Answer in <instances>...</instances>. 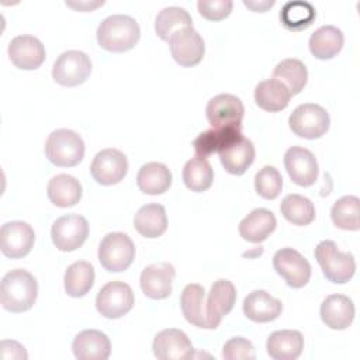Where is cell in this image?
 Returning a JSON list of instances; mask_svg holds the SVG:
<instances>
[{
  "mask_svg": "<svg viewBox=\"0 0 360 360\" xmlns=\"http://www.w3.org/2000/svg\"><path fill=\"white\" fill-rule=\"evenodd\" d=\"M37 280L24 269H14L1 278L0 301L1 307L10 312L18 314L31 309L37 301Z\"/></svg>",
  "mask_w": 360,
  "mask_h": 360,
  "instance_id": "obj_1",
  "label": "cell"
},
{
  "mask_svg": "<svg viewBox=\"0 0 360 360\" xmlns=\"http://www.w3.org/2000/svg\"><path fill=\"white\" fill-rule=\"evenodd\" d=\"M141 30L135 18L114 14L104 18L97 28V42L108 52H127L139 41Z\"/></svg>",
  "mask_w": 360,
  "mask_h": 360,
  "instance_id": "obj_2",
  "label": "cell"
},
{
  "mask_svg": "<svg viewBox=\"0 0 360 360\" xmlns=\"http://www.w3.org/2000/svg\"><path fill=\"white\" fill-rule=\"evenodd\" d=\"M45 155L55 166L72 167L83 159L84 142L82 136L72 129H55L46 138Z\"/></svg>",
  "mask_w": 360,
  "mask_h": 360,
  "instance_id": "obj_3",
  "label": "cell"
},
{
  "mask_svg": "<svg viewBox=\"0 0 360 360\" xmlns=\"http://www.w3.org/2000/svg\"><path fill=\"white\" fill-rule=\"evenodd\" d=\"M315 259L322 269L323 276L335 283H347L356 271V260L352 253L340 252L333 240H322L315 248Z\"/></svg>",
  "mask_w": 360,
  "mask_h": 360,
  "instance_id": "obj_4",
  "label": "cell"
},
{
  "mask_svg": "<svg viewBox=\"0 0 360 360\" xmlns=\"http://www.w3.org/2000/svg\"><path fill=\"white\" fill-rule=\"evenodd\" d=\"M135 257L132 239L122 232L107 233L98 245V262L111 273L127 270Z\"/></svg>",
  "mask_w": 360,
  "mask_h": 360,
  "instance_id": "obj_5",
  "label": "cell"
},
{
  "mask_svg": "<svg viewBox=\"0 0 360 360\" xmlns=\"http://www.w3.org/2000/svg\"><path fill=\"white\" fill-rule=\"evenodd\" d=\"M288 125L295 135L305 139H316L329 129L330 117L319 104L305 103L294 108L288 118Z\"/></svg>",
  "mask_w": 360,
  "mask_h": 360,
  "instance_id": "obj_6",
  "label": "cell"
},
{
  "mask_svg": "<svg viewBox=\"0 0 360 360\" xmlns=\"http://www.w3.org/2000/svg\"><path fill=\"white\" fill-rule=\"evenodd\" d=\"M90 73L91 60L89 55L76 49L60 53L52 68L53 80L65 87H75L84 83Z\"/></svg>",
  "mask_w": 360,
  "mask_h": 360,
  "instance_id": "obj_7",
  "label": "cell"
},
{
  "mask_svg": "<svg viewBox=\"0 0 360 360\" xmlns=\"http://www.w3.org/2000/svg\"><path fill=\"white\" fill-rule=\"evenodd\" d=\"M135 298L132 288L124 281H110L100 288L96 297L97 311L108 319L127 315L134 307Z\"/></svg>",
  "mask_w": 360,
  "mask_h": 360,
  "instance_id": "obj_8",
  "label": "cell"
},
{
  "mask_svg": "<svg viewBox=\"0 0 360 360\" xmlns=\"http://www.w3.org/2000/svg\"><path fill=\"white\" fill-rule=\"evenodd\" d=\"M51 236L59 250L73 252L86 242L89 236V222L79 214L59 217L52 225Z\"/></svg>",
  "mask_w": 360,
  "mask_h": 360,
  "instance_id": "obj_9",
  "label": "cell"
},
{
  "mask_svg": "<svg viewBox=\"0 0 360 360\" xmlns=\"http://www.w3.org/2000/svg\"><path fill=\"white\" fill-rule=\"evenodd\" d=\"M273 267L292 288L304 287L311 278L309 262L292 248L278 249L273 256Z\"/></svg>",
  "mask_w": 360,
  "mask_h": 360,
  "instance_id": "obj_10",
  "label": "cell"
},
{
  "mask_svg": "<svg viewBox=\"0 0 360 360\" xmlns=\"http://www.w3.org/2000/svg\"><path fill=\"white\" fill-rule=\"evenodd\" d=\"M170 52L173 59L184 68L198 65L205 53V45L202 37L193 27L181 28L172 34L169 38Z\"/></svg>",
  "mask_w": 360,
  "mask_h": 360,
  "instance_id": "obj_11",
  "label": "cell"
},
{
  "mask_svg": "<svg viewBox=\"0 0 360 360\" xmlns=\"http://www.w3.org/2000/svg\"><path fill=\"white\" fill-rule=\"evenodd\" d=\"M205 115L212 128L238 127L242 128L245 107L239 97L222 93L212 97L205 108Z\"/></svg>",
  "mask_w": 360,
  "mask_h": 360,
  "instance_id": "obj_12",
  "label": "cell"
},
{
  "mask_svg": "<svg viewBox=\"0 0 360 360\" xmlns=\"http://www.w3.org/2000/svg\"><path fill=\"white\" fill-rule=\"evenodd\" d=\"M128 172L127 156L114 148H107L96 153L90 165L93 179L103 186H112L120 183Z\"/></svg>",
  "mask_w": 360,
  "mask_h": 360,
  "instance_id": "obj_13",
  "label": "cell"
},
{
  "mask_svg": "<svg viewBox=\"0 0 360 360\" xmlns=\"http://www.w3.org/2000/svg\"><path fill=\"white\" fill-rule=\"evenodd\" d=\"M35 242L32 226L24 221H10L1 225L0 249L10 259H21L27 256Z\"/></svg>",
  "mask_w": 360,
  "mask_h": 360,
  "instance_id": "obj_14",
  "label": "cell"
},
{
  "mask_svg": "<svg viewBox=\"0 0 360 360\" xmlns=\"http://www.w3.org/2000/svg\"><path fill=\"white\" fill-rule=\"evenodd\" d=\"M284 166L290 179L301 187H309L318 179L319 169L316 158L307 148H288L284 153Z\"/></svg>",
  "mask_w": 360,
  "mask_h": 360,
  "instance_id": "obj_15",
  "label": "cell"
},
{
  "mask_svg": "<svg viewBox=\"0 0 360 360\" xmlns=\"http://www.w3.org/2000/svg\"><path fill=\"white\" fill-rule=\"evenodd\" d=\"M236 301V290L235 285L226 280H217L208 292V298L205 302V315H207V329H215L222 318L228 315Z\"/></svg>",
  "mask_w": 360,
  "mask_h": 360,
  "instance_id": "obj_16",
  "label": "cell"
},
{
  "mask_svg": "<svg viewBox=\"0 0 360 360\" xmlns=\"http://www.w3.org/2000/svg\"><path fill=\"white\" fill-rule=\"evenodd\" d=\"M8 58L22 70H34L42 65L46 52L42 42L34 35H17L8 44Z\"/></svg>",
  "mask_w": 360,
  "mask_h": 360,
  "instance_id": "obj_17",
  "label": "cell"
},
{
  "mask_svg": "<svg viewBox=\"0 0 360 360\" xmlns=\"http://www.w3.org/2000/svg\"><path fill=\"white\" fill-rule=\"evenodd\" d=\"M176 277L174 267L167 262L146 266L139 277L142 292L152 300L167 298L172 292V283Z\"/></svg>",
  "mask_w": 360,
  "mask_h": 360,
  "instance_id": "obj_18",
  "label": "cell"
},
{
  "mask_svg": "<svg viewBox=\"0 0 360 360\" xmlns=\"http://www.w3.org/2000/svg\"><path fill=\"white\" fill-rule=\"evenodd\" d=\"M155 357L160 360H180L190 359L194 347L188 336L176 328L163 329L156 333L152 343Z\"/></svg>",
  "mask_w": 360,
  "mask_h": 360,
  "instance_id": "obj_19",
  "label": "cell"
},
{
  "mask_svg": "<svg viewBox=\"0 0 360 360\" xmlns=\"http://www.w3.org/2000/svg\"><path fill=\"white\" fill-rule=\"evenodd\" d=\"M321 319L333 330L349 328L354 319L356 309L353 301L343 294H330L321 304Z\"/></svg>",
  "mask_w": 360,
  "mask_h": 360,
  "instance_id": "obj_20",
  "label": "cell"
},
{
  "mask_svg": "<svg viewBox=\"0 0 360 360\" xmlns=\"http://www.w3.org/2000/svg\"><path fill=\"white\" fill-rule=\"evenodd\" d=\"M72 350L79 360H107L111 353V343L104 332L84 329L75 336Z\"/></svg>",
  "mask_w": 360,
  "mask_h": 360,
  "instance_id": "obj_21",
  "label": "cell"
},
{
  "mask_svg": "<svg viewBox=\"0 0 360 360\" xmlns=\"http://www.w3.org/2000/svg\"><path fill=\"white\" fill-rule=\"evenodd\" d=\"M243 314L253 322L264 323L281 315L283 304L264 290H255L243 300Z\"/></svg>",
  "mask_w": 360,
  "mask_h": 360,
  "instance_id": "obj_22",
  "label": "cell"
},
{
  "mask_svg": "<svg viewBox=\"0 0 360 360\" xmlns=\"http://www.w3.org/2000/svg\"><path fill=\"white\" fill-rule=\"evenodd\" d=\"M242 128L225 127V128H211L201 132L193 142L195 155L207 158L212 153H219L232 143L242 138Z\"/></svg>",
  "mask_w": 360,
  "mask_h": 360,
  "instance_id": "obj_23",
  "label": "cell"
},
{
  "mask_svg": "<svg viewBox=\"0 0 360 360\" xmlns=\"http://www.w3.org/2000/svg\"><path fill=\"white\" fill-rule=\"evenodd\" d=\"M277 221L274 214L266 208H255L239 224V235L252 243L266 240L276 229Z\"/></svg>",
  "mask_w": 360,
  "mask_h": 360,
  "instance_id": "obj_24",
  "label": "cell"
},
{
  "mask_svg": "<svg viewBox=\"0 0 360 360\" xmlns=\"http://www.w3.org/2000/svg\"><path fill=\"white\" fill-rule=\"evenodd\" d=\"M266 349L274 360H295L302 353L304 338L298 330H276L267 338Z\"/></svg>",
  "mask_w": 360,
  "mask_h": 360,
  "instance_id": "obj_25",
  "label": "cell"
},
{
  "mask_svg": "<svg viewBox=\"0 0 360 360\" xmlns=\"http://www.w3.org/2000/svg\"><path fill=\"white\" fill-rule=\"evenodd\" d=\"M134 228L139 235L148 239L162 236L167 229V215L165 207L158 202L142 205L134 217Z\"/></svg>",
  "mask_w": 360,
  "mask_h": 360,
  "instance_id": "obj_26",
  "label": "cell"
},
{
  "mask_svg": "<svg viewBox=\"0 0 360 360\" xmlns=\"http://www.w3.org/2000/svg\"><path fill=\"white\" fill-rule=\"evenodd\" d=\"M290 98L291 93L288 89L273 77L259 82L255 87V101L264 111H281L288 105Z\"/></svg>",
  "mask_w": 360,
  "mask_h": 360,
  "instance_id": "obj_27",
  "label": "cell"
},
{
  "mask_svg": "<svg viewBox=\"0 0 360 360\" xmlns=\"http://www.w3.org/2000/svg\"><path fill=\"white\" fill-rule=\"evenodd\" d=\"M46 194L56 207H73L82 198V184L70 174H56L49 180Z\"/></svg>",
  "mask_w": 360,
  "mask_h": 360,
  "instance_id": "obj_28",
  "label": "cell"
},
{
  "mask_svg": "<svg viewBox=\"0 0 360 360\" xmlns=\"http://www.w3.org/2000/svg\"><path fill=\"white\" fill-rule=\"evenodd\" d=\"M308 45L316 59H332L343 46V32L335 25H322L312 32Z\"/></svg>",
  "mask_w": 360,
  "mask_h": 360,
  "instance_id": "obj_29",
  "label": "cell"
},
{
  "mask_svg": "<svg viewBox=\"0 0 360 360\" xmlns=\"http://www.w3.org/2000/svg\"><path fill=\"white\" fill-rule=\"evenodd\" d=\"M218 155L224 169L228 173L240 176L255 160V146L250 139L242 136L238 142L232 143Z\"/></svg>",
  "mask_w": 360,
  "mask_h": 360,
  "instance_id": "obj_30",
  "label": "cell"
},
{
  "mask_svg": "<svg viewBox=\"0 0 360 360\" xmlns=\"http://www.w3.org/2000/svg\"><path fill=\"white\" fill-rule=\"evenodd\" d=\"M136 184L145 194H163L172 184V173L166 165L159 162H149L139 169Z\"/></svg>",
  "mask_w": 360,
  "mask_h": 360,
  "instance_id": "obj_31",
  "label": "cell"
},
{
  "mask_svg": "<svg viewBox=\"0 0 360 360\" xmlns=\"http://www.w3.org/2000/svg\"><path fill=\"white\" fill-rule=\"evenodd\" d=\"M205 291L200 284H187L180 297V307L184 318L194 326L207 329L205 315Z\"/></svg>",
  "mask_w": 360,
  "mask_h": 360,
  "instance_id": "obj_32",
  "label": "cell"
},
{
  "mask_svg": "<svg viewBox=\"0 0 360 360\" xmlns=\"http://www.w3.org/2000/svg\"><path fill=\"white\" fill-rule=\"evenodd\" d=\"M65 291L68 295L79 298L86 295L94 283V267L86 260L72 263L65 271Z\"/></svg>",
  "mask_w": 360,
  "mask_h": 360,
  "instance_id": "obj_33",
  "label": "cell"
},
{
  "mask_svg": "<svg viewBox=\"0 0 360 360\" xmlns=\"http://www.w3.org/2000/svg\"><path fill=\"white\" fill-rule=\"evenodd\" d=\"M273 79L280 80L291 93L298 94L307 84L308 70L307 66L295 58H288L278 62L273 70Z\"/></svg>",
  "mask_w": 360,
  "mask_h": 360,
  "instance_id": "obj_34",
  "label": "cell"
},
{
  "mask_svg": "<svg viewBox=\"0 0 360 360\" xmlns=\"http://www.w3.org/2000/svg\"><path fill=\"white\" fill-rule=\"evenodd\" d=\"M212 180L214 170L207 158L195 155L186 162L183 167V181L187 188L195 193H201L211 187Z\"/></svg>",
  "mask_w": 360,
  "mask_h": 360,
  "instance_id": "obj_35",
  "label": "cell"
},
{
  "mask_svg": "<svg viewBox=\"0 0 360 360\" xmlns=\"http://www.w3.org/2000/svg\"><path fill=\"white\" fill-rule=\"evenodd\" d=\"M187 27H193L191 15L187 10L177 6L165 7L158 13L155 20V31L163 41H169L172 34Z\"/></svg>",
  "mask_w": 360,
  "mask_h": 360,
  "instance_id": "obj_36",
  "label": "cell"
},
{
  "mask_svg": "<svg viewBox=\"0 0 360 360\" xmlns=\"http://www.w3.org/2000/svg\"><path fill=\"white\" fill-rule=\"evenodd\" d=\"M315 17L316 11L314 6L302 0L288 1L280 11L281 24L290 31H301L308 28L314 22Z\"/></svg>",
  "mask_w": 360,
  "mask_h": 360,
  "instance_id": "obj_37",
  "label": "cell"
},
{
  "mask_svg": "<svg viewBox=\"0 0 360 360\" xmlns=\"http://www.w3.org/2000/svg\"><path fill=\"white\" fill-rule=\"evenodd\" d=\"M283 217L298 226L311 224L315 219L314 202L301 194H288L280 204Z\"/></svg>",
  "mask_w": 360,
  "mask_h": 360,
  "instance_id": "obj_38",
  "label": "cell"
},
{
  "mask_svg": "<svg viewBox=\"0 0 360 360\" xmlns=\"http://www.w3.org/2000/svg\"><path fill=\"white\" fill-rule=\"evenodd\" d=\"M360 200L356 195H345L335 201L330 210L333 224L345 231H359L360 221Z\"/></svg>",
  "mask_w": 360,
  "mask_h": 360,
  "instance_id": "obj_39",
  "label": "cell"
},
{
  "mask_svg": "<svg viewBox=\"0 0 360 360\" xmlns=\"http://www.w3.org/2000/svg\"><path fill=\"white\" fill-rule=\"evenodd\" d=\"M255 190L266 200L277 198L283 190V177L280 172L274 166H263L255 176Z\"/></svg>",
  "mask_w": 360,
  "mask_h": 360,
  "instance_id": "obj_40",
  "label": "cell"
},
{
  "mask_svg": "<svg viewBox=\"0 0 360 360\" xmlns=\"http://www.w3.org/2000/svg\"><path fill=\"white\" fill-rule=\"evenodd\" d=\"M222 357L225 360H255L256 353L250 340L242 336H235L225 342Z\"/></svg>",
  "mask_w": 360,
  "mask_h": 360,
  "instance_id": "obj_41",
  "label": "cell"
},
{
  "mask_svg": "<svg viewBox=\"0 0 360 360\" xmlns=\"http://www.w3.org/2000/svg\"><path fill=\"white\" fill-rule=\"evenodd\" d=\"M232 7L233 3L231 0H200L197 3L198 13L210 21L224 20L231 14Z\"/></svg>",
  "mask_w": 360,
  "mask_h": 360,
  "instance_id": "obj_42",
  "label": "cell"
},
{
  "mask_svg": "<svg viewBox=\"0 0 360 360\" xmlns=\"http://www.w3.org/2000/svg\"><path fill=\"white\" fill-rule=\"evenodd\" d=\"M0 349H1V359L3 360H8V359H22V360H25L28 357L24 346L20 345L15 340H1Z\"/></svg>",
  "mask_w": 360,
  "mask_h": 360,
  "instance_id": "obj_43",
  "label": "cell"
},
{
  "mask_svg": "<svg viewBox=\"0 0 360 360\" xmlns=\"http://www.w3.org/2000/svg\"><path fill=\"white\" fill-rule=\"evenodd\" d=\"M243 4L249 8H252L253 11H257V13H263L266 11L269 7H271L274 4L273 0H264V1H248V0H243Z\"/></svg>",
  "mask_w": 360,
  "mask_h": 360,
  "instance_id": "obj_44",
  "label": "cell"
},
{
  "mask_svg": "<svg viewBox=\"0 0 360 360\" xmlns=\"http://www.w3.org/2000/svg\"><path fill=\"white\" fill-rule=\"evenodd\" d=\"M104 4V1H96V3H89V1H83V3H72V1H66V6L73 7V8H79V10H91L97 6Z\"/></svg>",
  "mask_w": 360,
  "mask_h": 360,
  "instance_id": "obj_45",
  "label": "cell"
}]
</instances>
